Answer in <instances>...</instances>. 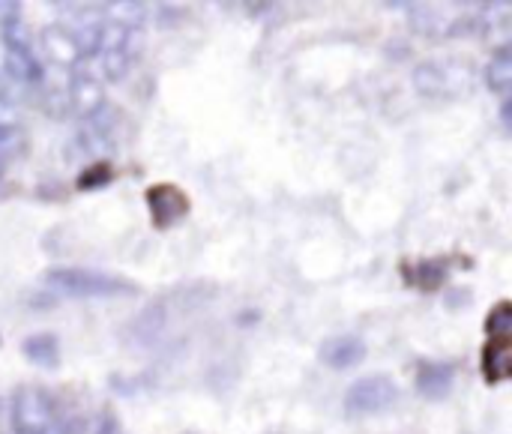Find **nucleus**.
I'll return each mask as SVG.
<instances>
[{"label":"nucleus","instance_id":"11","mask_svg":"<svg viewBox=\"0 0 512 434\" xmlns=\"http://www.w3.org/2000/svg\"><path fill=\"white\" fill-rule=\"evenodd\" d=\"M21 354L27 363L39 366V369H57L60 363V342L51 333H33L21 342Z\"/></svg>","mask_w":512,"mask_h":434},{"label":"nucleus","instance_id":"8","mask_svg":"<svg viewBox=\"0 0 512 434\" xmlns=\"http://www.w3.org/2000/svg\"><path fill=\"white\" fill-rule=\"evenodd\" d=\"M66 99H69V108H72L78 117H84V120H93L96 114H102V111L108 108L102 81H96V78L87 75V72H75V75H72L69 90H66Z\"/></svg>","mask_w":512,"mask_h":434},{"label":"nucleus","instance_id":"15","mask_svg":"<svg viewBox=\"0 0 512 434\" xmlns=\"http://www.w3.org/2000/svg\"><path fill=\"white\" fill-rule=\"evenodd\" d=\"M111 177H114V168H111V162H105V159H96L93 165H87L81 174H78V189L81 192H93V189H102V186H108L111 183Z\"/></svg>","mask_w":512,"mask_h":434},{"label":"nucleus","instance_id":"7","mask_svg":"<svg viewBox=\"0 0 512 434\" xmlns=\"http://www.w3.org/2000/svg\"><path fill=\"white\" fill-rule=\"evenodd\" d=\"M39 45H42V54L57 63V66H66V69H78L84 63V54L78 48V39L72 30L60 27V24H48L42 27L39 33Z\"/></svg>","mask_w":512,"mask_h":434},{"label":"nucleus","instance_id":"6","mask_svg":"<svg viewBox=\"0 0 512 434\" xmlns=\"http://www.w3.org/2000/svg\"><path fill=\"white\" fill-rule=\"evenodd\" d=\"M366 342L360 336H330L318 348V360L333 369V372H348L357 369L366 360Z\"/></svg>","mask_w":512,"mask_h":434},{"label":"nucleus","instance_id":"17","mask_svg":"<svg viewBox=\"0 0 512 434\" xmlns=\"http://www.w3.org/2000/svg\"><path fill=\"white\" fill-rule=\"evenodd\" d=\"M18 144H21V132L15 126L0 123V177H3V168L9 162V156L18 150Z\"/></svg>","mask_w":512,"mask_h":434},{"label":"nucleus","instance_id":"13","mask_svg":"<svg viewBox=\"0 0 512 434\" xmlns=\"http://www.w3.org/2000/svg\"><path fill=\"white\" fill-rule=\"evenodd\" d=\"M447 282V261L441 258H426V261H417L414 267V276H411V285H417L420 291H441V285Z\"/></svg>","mask_w":512,"mask_h":434},{"label":"nucleus","instance_id":"2","mask_svg":"<svg viewBox=\"0 0 512 434\" xmlns=\"http://www.w3.org/2000/svg\"><path fill=\"white\" fill-rule=\"evenodd\" d=\"M12 432L15 434H63L57 426L54 402L39 387H18L12 396Z\"/></svg>","mask_w":512,"mask_h":434},{"label":"nucleus","instance_id":"14","mask_svg":"<svg viewBox=\"0 0 512 434\" xmlns=\"http://www.w3.org/2000/svg\"><path fill=\"white\" fill-rule=\"evenodd\" d=\"M486 84L495 90V93H507L512 84V48L504 45L495 51V57L489 60L486 66Z\"/></svg>","mask_w":512,"mask_h":434},{"label":"nucleus","instance_id":"1","mask_svg":"<svg viewBox=\"0 0 512 434\" xmlns=\"http://www.w3.org/2000/svg\"><path fill=\"white\" fill-rule=\"evenodd\" d=\"M45 285L60 294V297H72V300H111V297H123V294H138V285L111 276V273H99V270H81V267H57L45 273Z\"/></svg>","mask_w":512,"mask_h":434},{"label":"nucleus","instance_id":"10","mask_svg":"<svg viewBox=\"0 0 512 434\" xmlns=\"http://www.w3.org/2000/svg\"><path fill=\"white\" fill-rule=\"evenodd\" d=\"M483 378L489 387L495 384H504L512 375V354H510V336H498V339H489L486 348H483Z\"/></svg>","mask_w":512,"mask_h":434},{"label":"nucleus","instance_id":"5","mask_svg":"<svg viewBox=\"0 0 512 434\" xmlns=\"http://www.w3.org/2000/svg\"><path fill=\"white\" fill-rule=\"evenodd\" d=\"M147 210H150V222L156 231H168L174 228L180 219H186L189 213V195L174 186V183H156L144 192Z\"/></svg>","mask_w":512,"mask_h":434},{"label":"nucleus","instance_id":"18","mask_svg":"<svg viewBox=\"0 0 512 434\" xmlns=\"http://www.w3.org/2000/svg\"><path fill=\"white\" fill-rule=\"evenodd\" d=\"M96 434H123V429H120V423H117L114 417H105V420L99 423V432Z\"/></svg>","mask_w":512,"mask_h":434},{"label":"nucleus","instance_id":"9","mask_svg":"<svg viewBox=\"0 0 512 434\" xmlns=\"http://www.w3.org/2000/svg\"><path fill=\"white\" fill-rule=\"evenodd\" d=\"M417 393L429 402H441L453 393L456 372L450 363H420L417 369Z\"/></svg>","mask_w":512,"mask_h":434},{"label":"nucleus","instance_id":"12","mask_svg":"<svg viewBox=\"0 0 512 434\" xmlns=\"http://www.w3.org/2000/svg\"><path fill=\"white\" fill-rule=\"evenodd\" d=\"M447 69H441L438 63H420L414 69V90L423 96H444L447 93Z\"/></svg>","mask_w":512,"mask_h":434},{"label":"nucleus","instance_id":"4","mask_svg":"<svg viewBox=\"0 0 512 434\" xmlns=\"http://www.w3.org/2000/svg\"><path fill=\"white\" fill-rule=\"evenodd\" d=\"M399 399V387L393 378L387 375H366L360 381H354L345 393V411L354 417H375L384 414L396 405Z\"/></svg>","mask_w":512,"mask_h":434},{"label":"nucleus","instance_id":"3","mask_svg":"<svg viewBox=\"0 0 512 434\" xmlns=\"http://www.w3.org/2000/svg\"><path fill=\"white\" fill-rule=\"evenodd\" d=\"M3 66L9 72V78L21 81V84H39L42 81V63L36 60L33 48H30V36L27 27L21 24V18H9L3 27Z\"/></svg>","mask_w":512,"mask_h":434},{"label":"nucleus","instance_id":"16","mask_svg":"<svg viewBox=\"0 0 512 434\" xmlns=\"http://www.w3.org/2000/svg\"><path fill=\"white\" fill-rule=\"evenodd\" d=\"M510 324H512L510 300H501L495 309H489V315H486V333H489V339L510 336Z\"/></svg>","mask_w":512,"mask_h":434}]
</instances>
